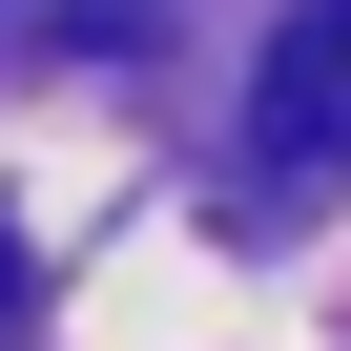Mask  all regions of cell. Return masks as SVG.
Returning a JSON list of instances; mask_svg holds the SVG:
<instances>
[{
    "instance_id": "6da1fadb",
    "label": "cell",
    "mask_w": 351,
    "mask_h": 351,
    "mask_svg": "<svg viewBox=\"0 0 351 351\" xmlns=\"http://www.w3.org/2000/svg\"><path fill=\"white\" fill-rule=\"evenodd\" d=\"M351 165V0H289L248 62V186H330Z\"/></svg>"
},
{
    "instance_id": "7a4b0ae2",
    "label": "cell",
    "mask_w": 351,
    "mask_h": 351,
    "mask_svg": "<svg viewBox=\"0 0 351 351\" xmlns=\"http://www.w3.org/2000/svg\"><path fill=\"white\" fill-rule=\"evenodd\" d=\"M165 0H0V62H124Z\"/></svg>"
},
{
    "instance_id": "3957f363",
    "label": "cell",
    "mask_w": 351,
    "mask_h": 351,
    "mask_svg": "<svg viewBox=\"0 0 351 351\" xmlns=\"http://www.w3.org/2000/svg\"><path fill=\"white\" fill-rule=\"evenodd\" d=\"M0 330H21V248H0Z\"/></svg>"
}]
</instances>
